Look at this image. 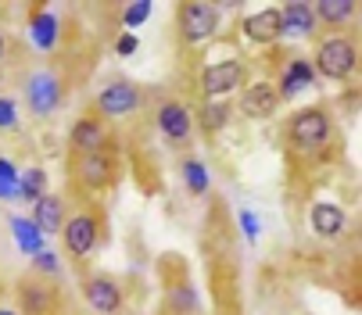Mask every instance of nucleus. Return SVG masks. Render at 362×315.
I'll return each instance as SVG.
<instances>
[{"instance_id":"obj_1","label":"nucleus","mask_w":362,"mask_h":315,"mask_svg":"<svg viewBox=\"0 0 362 315\" xmlns=\"http://www.w3.org/2000/svg\"><path fill=\"white\" fill-rule=\"evenodd\" d=\"M313 69L316 76L330 79V83H344L355 76L358 69V43L344 32H327L316 40V50H313Z\"/></svg>"},{"instance_id":"obj_2","label":"nucleus","mask_w":362,"mask_h":315,"mask_svg":"<svg viewBox=\"0 0 362 315\" xmlns=\"http://www.w3.org/2000/svg\"><path fill=\"white\" fill-rule=\"evenodd\" d=\"M330 115L327 108H320V104H313V108H301L291 115L287 122V143L298 150V154H316L330 143Z\"/></svg>"},{"instance_id":"obj_3","label":"nucleus","mask_w":362,"mask_h":315,"mask_svg":"<svg viewBox=\"0 0 362 315\" xmlns=\"http://www.w3.org/2000/svg\"><path fill=\"white\" fill-rule=\"evenodd\" d=\"M97 240H100V215L97 212L83 208V212H76V215L65 219V226H62V247H65V254L72 261H86L93 254Z\"/></svg>"},{"instance_id":"obj_4","label":"nucleus","mask_w":362,"mask_h":315,"mask_svg":"<svg viewBox=\"0 0 362 315\" xmlns=\"http://www.w3.org/2000/svg\"><path fill=\"white\" fill-rule=\"evenodd\" d=\"M140 100H144V93L133 79H115L97 93L93 115L97 119H129V115L140 112Z\"/></svg>"},{"instance_id":"obj_5","label":"nucleus","mask_w":362,"mask_h":315,"mask_svg":"<svg viewBox=\"0 0 362 315\" xmlns=\"http://www.w3.org/2000/svg\"><path fill=\"white\" fill-rule=\"evenodd\" d=\"M115 172H119V165H115L112 150H93V154H76L72 158V179L90 194L108 190L115 183Z\"/></svg>"},{"instance_id":"obj_6","label":"nucleus","mask_w":362,"mask_h":315,"mask_svg":"<svg viewBox=\"0 0 362 315\" xmlns=\"http://www.w3.org/2000/svg\"><path fill=\"white\" fill-rule=\"evenodd\" d=\"M176 29H180V40L197 47L204 40H212L219 32V8L216 4H180L176 8Z\"/></svg>"},{"instance_id":"obj_7","label":"nucleus","mask_w":362,"mask_h":315,"mask_svg":"<svg viewBox=\"0 0 362 315\" xmlns=\"http://www.w3.org/2000/svg\"><path fill=\"white\" fill-rule=\"evenodd\" d=\"M25 97H29L33 115H36V119H47V115L58 112V104H62V97H65V86H62V79L50 72V69H40V72L29 76Z\"/></svg>"},{"instance_id":"obj_8","label":"nucleus","mask_w":362,"mask_h":315,"mask_svg":"<svg viewBox=\"0 0 362 315\" xmlns=\"http://www.w3.org/2000/svg\"><path fill=\"white\" fill-rule=\"evenodd\" d=\"M244 83V61L240 58H226V61H216L201 72V93L209 100H223L226 93H233L237 86Z\"/></svg>"},{"instance_id":"obj_9","label":"nucleus","mask_w":362,"mask_h":315,"mask_svg":"<svg viewBox=\"0 0 362 315\" xmlns=\"http://www.w3.org/2000/svg\"><path fill=\"white\" fill-rule=\"evenodd\" d=\"M83 297L97 315H119L122 311V287L105 276V273H90L83 276Z\"/></svg>"},{"instance_id":"obj_10","label":"nucleus","mask_w":362,"mask_h":315,"mask_svg":"<svg viewBox=\"0 0 362 315\" xmlns=\"http://www.w3.org/2000/svg\"><path fill=\"white\" fill-rule=\"evenodd\" d=\"M18 311L22 315H54L58 311V290L40 276L18 280Z\"/></svg>"},{"instance_id":"obj_11","label":"nucleus","mask_w":362,"mask_h":315,"mask_svg":"<svg viewBox=\"0 0 362 315\" xmlns=\"http://www.w3.org/2000/svg\"><path fill=\"white\" fill-rule=\"evenodd\" d=\"M154 126L173 147L190 143V108L183 100H162L158 112H154Z\"/></svg>"},{"instance_id":"obj_12","label":"nucleus","mask_w":362,"mask_h":315,"mask_svg":"<svg viewBox=\"0 0 362 315\" xmlns=\"http://www.w3.org/2000/svg\"><path fill=\"white\" fill-rule=\"evenodd\" d=\"M240 36L255 47H273L284 40V25H280V8H266V11H255L240 22Z\"/></svg>"},{"instance_id":"obj_13","label":"nucleus","mask_w":362,"mask_h":315,"mask_svg":"<svg viewBox=\"0 0 362 315\" xmlns=\"http://www.w3.org/2000/svg\"><path fill=\"white\" fill-rule=\"evenodd\" d=\"M108 126L105 119H97V115H83L72 122L69 129V143L76 154H93V150H108Z\"/></svg>"},{"instance_id":"obj_14","label":"nucleus","mask_w":362,"mask_h":315,"mask_svg":"<svg viewBox=\"0 0 362 315\" xmlns=\"http://www.w3.org/2000/svg\"><path fill=\"white\" fill-rule=\"evenodd\" d=\"M280 108V97H276V86L273 83H251L244 93H240V104H237V112L244 119H255V122H262V119H273Z\"/></svg>"},{"instance_id":"obj_15","label":"nucleus","mask_w":362,"mask_h":315,"mask_svg":"<svg viewBox=\"0 0 362 315\" xmlns=\"http://www.w3.org/2000/svg\"><path fill=\"white\" fill-rule=\"evenodd\" d=\"M308 226H313V233L323 237V240H337V237L348 233V212L341 204L320 201V204H313V212H308Z\"/></svg>"},{"instance_id":"obj_16","label":"nucleus","mask_w":362,"mask_h":315,"mask_svg":"<svg viewBox=\"0 0 362 315\" xmlns=\"http://www.w3.org/2000/svg\"><path fill=\"white\" fill-rule=\"evenodd\" d=\"M316 83V69L308 58H287L284 69H280V83H276V97L280 100H291L298 97L301 90H308Z\"/></svg>"},{"instance_id":"obj_17","label":"nucleus","mask_w":362,"mask_h":315,"mask_svg":"<svg viewBox=\"0 0 362 315\" xmlns=\"http://www.w3.org/2000/svg\"><path fill=\"white\" fill-rule=\"evenodd\" d=\"M280 25H284V36H316L320 22L313 15V4L308 0H291V4L280 8Z\"/></svg>"},{"instance_id":"obj_18","label":"nucleus","mask_w":362,"mask_h":315,"mask_svg":"<svg viewBox=\"0 0 362 315\" xmlns=\"http://www.w3.org/2000/svg\"><path fill=\"white\" fill-rule=\"evenodd\" d=\"M65 201L58 197V194H43L36 204H33V226L40 230V233H62V226H65Z\"/></svg>"},{"instance_id":"obj_19","label":"nucleus","mask_w":362,"mask_h":315,"mask_svg":"<svg viewBox=\"0 0 362 315\" xmlns=\"http://www.w3.org/2000/svg\"><path fill=\"white\" fill-rule=\"evenodd\" d=\"M313 15H316L320 25H330V32H337L341 25H348L358 15V4L355 0H316Z\"/></svg>"},{"instance_id":"obj_20","label":"nucleus","mask_w":362,"mask_h":315,"mask_svg":"<svg viewBox=\"0 0 362 315\" xmlns=\"http://www.w3.org/2000/svg\"><path fill=\"white\" fill-rule=\"evenodd\" d=\"M230 115H233V108L226 100H204L201 112H197V126H201V133L216 136V133H223L230 126Z\"/></svg>"},{"instance_id":"obj_21","label":"nucleus","mask_w":362,"mask_h":315,"mask_svg":"<svg viewBox=\"0 0 362 315\" xmlns=\"http://www.w3.org/2000/svg\"><path fill=\"white\" fill-rule=\"evenodd\" d=\"M33 43L40 50H54L58 47V18L50 15L47 8H33Z\"/></svg>"},{"instance_id":"obj_22","label":"nucleus","mask_w":362,"mask_h":315,"mask_svg":"<svg viewBox=\"0 0 362 315\" xmlns=\"http://www.w3.org/2000/svg\"><path fill=\"white\" fill-rule=\"evenodd\" d=\"M11 233L18 240V247L25 254H40L43 251V233L33 226V219H11Z\"/></svg>"},{"instance_id":"obj_23","label":"nucleus","mask_w":362,"mask_h":315,"mask_svg":"<svg viewBox=\"0 0 362 315\" xmlns=\"http://www.w3.org/2000/svg\"><path fill=\"white\" fill-rule=\"evenodd\" d=\"M47 194V172L43 169H29L18 176V201H40Z\"/></svg>"},{"instance_id":"obj_24","label":"nucleus","mask_w":362,"mask_h":315,"mask_svg":"<svg viewBox=\"0 0 362 315\" xmlns=\"http://www.w3.org/2000/svg\"><path fill=\"white\" fill-rule=\"evenodd\" d=\"M183 183H187V190L190 194H209V169H204L201 162H194V158H187L183 162Z\"/></svg>"},{"instance_id":"obj_25","label":"nucleus","mask_w":362,"mask_h":315,"mask_svg":"<svg viewBox=\"0 0 362 315\" xmlns=\"http://www.w3.org/2000/svg\"><path fill=\"white\" fill-rule=\"evenodd\" d=\"M15 197H18V169L8 158H0V201H15Z\"/></svg>"},{"instance_id":"obj_26","label":"nucleus","mask_w":362,"mask_h":315,"mask_svg":"<svg viewBox=\"0 0 362 315\" xmlns=\"http://www.w3.org/2000/svg\"><path fill=\"white\" fill-rule=\"evenodd\" d=\"M151 4H147V0H136V4H126L122 8V25H126V32H133L136 25H144L147 18H151Z\"/></svg>"},{"instance_id":"obj_27","label":"nucleus","mask_w":362,"mask_h":315,"mask_svg":"<svg viewBox=\"0 0 362 315\" xmlns=\"http://www.w3.org/2000/svg\"><path fill=\"white\" fill-rule=\"evenodd\" d=\"M169 301H173V311H176V315H190L194 304H197V301H194V290H190L187 283L173 287V297H169Z\"/></svg>"},{"instance_id":"obj_28","label":"nucleus","mask_w":362,"mask_h":315,"mask_svg":"<svg viewBox=\"0 0 362 315\" xmlns=\"http://www.w3.org/2000/svg\"><path fill=\"white\" fill-rule=\"evenodd\" d=\"M18 126V104L11 97H0V129H15Z\"/></svg>"},{"instance_id":"obj_29","label":"nucleus","mask_w":362,"mask_h":315,"mask_svg":"<svg viewBox=\"0 0 362 315\" xmlns=\"http://www.w3.org/2000/svg\"><path fill=\"white\" fill-rule=\"evenodd\" d=\"M33 266H36V273H47V276H54V273H58V254L43 247L40 254H33Z\"/></svg>"},{"instance_id":"obj_30","label":"nucleus","mask_w":362,"mask_h":315,"mask_svg":"<svg viewBox=\"0 0 362 315\" xmlns=\"http://www.w3.org/2000/svg\"><path fill=\"white\" fill-rule=\"evenodd\" d=\"M140 50V40H136V32H122L119 40H115V54L119 58H133Z\"/></svg>"},{"instance_id":"obj_31","label":"nucleus","mask_w":362,"mask_h":315,"mask_svg":"<svg viewBox=\"0 0 362 315\" xmlns=\"http://www.w3.org/2000/svg\"><path fill=\"white\" fill-rule=\"evenodd\" d=\"M237 222H240V233H244L247 240H255V237H258V219L247 212V208H244V212L237 215Z\"/></svg>"},{"instance_id":"obj_32","label":"nucleus","mask_w":362,"mask_h":315,"mask_svg":"<svg viewBox=\"0 0 362 315\" xmlns=\"http://www.w3.org/2000/svg\"><path fill=\"white\" fill-rule=\"evenodd\" d=\"M4 61H8V36L0 32V65H4Z\"/></svg>"},{"instance_id":"obj_33","label":"nucleus","mask_w":362,"mask_h":315,"mask_svg":"<svg viewBox=\"0 0 362 315\" xmlns=\"http://www.w3.org/2000/svg\"><path fill=\"white\" fill-rule=\"evenodd\" d=\"M0 315H18L15 308H0Z\"/></svg>"}]
</instances>
